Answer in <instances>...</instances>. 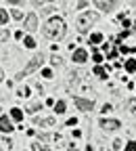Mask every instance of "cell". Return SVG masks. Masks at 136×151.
I'll use <instances>...</instances> for the list:
<instances>
[{"label": "cell", "mask_w": 136, "mask_h": 151, "mask_svg": "<svg viewBox=\"0 0 136 151\" xmlns=\"http://www.w3.org/2000/svg\"><path fill=\"white\" fill-rule=\"evenodd\" d=\"M2 76H4V71H2V69H0V80H2Z\"/></svg>", "instance_id": "cell-29"}, {"label": "cell", "mask_w": 136, "mask_h": 151, "mask_svg": "<svg viewBox=\"0 0 136 151\" xmlns=\"http://www.w3.org/2000/svg\"><path fill=\"white\" fill-rule=\"evenodd\" d=\"M94 73L99 76V78H107V73H105V69H103V67H94Z\"/></svg>", "instance_id": "cell-20"}, {"label": "cell", "mask_w": 136, "mask_h": 151, "mask_svg": "<svg viewBox=\"0 0 136 151\" xmlns=\"http://www.w3.org/2000/svg\"><path fill=\"white\" fill-rule=\"evenodd\" d=\"M88 59V52L84 50V48H77V50H73V61L75 63H84Z\"/></svg>", "instance_id": "cell-9"}, {"label": "cell", "mask_w": 136, "mask_h": 151, "mask_svg": "<svg viewBox=\"0 0 136 151\" xmlns=\"http://www.w3.org/2000/svg\"><path fill=\"white\" fill-rule=\"evenodd\" d=\"M9 2H11V4H21L23 0H9Z\"/></svg>", "instance_id": "cell-28"}, {"label": "cell", "mask_w": 136, "mask_h": 151, "mask_svg": "<svg viewBox=\"0 0 136 151\" xmlns=\"http://www.w3.org/2000/svg\"><path fill=\"white\" fill-rule=\"evenodd\" d=\"M44 2H48V0H34V4H36V6H40V4H44Z\"/></svg>", "instance_id": "cell-26"}, {"label": "cell", "mask_w": 136, "mask_h": 151, "mask_svg": "<svg viewBox=\"0 0 136 151\" xmlns=\"http://www.w3.org/2000/svg\"><path fill=\"white\" fill-rule=\"evenodd\" d=\"M9 38H11V34H9V32H4V29L0 32V42H6Z\"/></svg>", "instance_id": "cell-23"}, {"label": "cell", "mask_w": 136, "mask_h": 151, "mask_svg": "<svg viewBox=\"0 0 136 151\" xmlns=\"http://www.w3.org/2000/svg\"><path fill=\"white\" fill-rule=\"evenodd\" d=\"M101 126H103L105 130H117L122 124H120V120H107V118H103V120H101Z\"/></svg>", "instance_id": "cell-8"}, {"label": "cell", "mask_w": 136, "mask_h": 151, "mask_svg": "<svg viewBox=\"0 0 136 151\" xmlns=\"http://www.w3.org/2000/svg\"><path fill=\"white\" fill-rule=\"evenodd\" d=\"M134 48H136V36H132V34H130V36H126V38H124V42H122V50H124V52H130V50H134Z\"/></svg>", "instance_id": "cell-6"}, {"label": "cell", "mask_w": 136, "mask_h": 151, "mask_svg": "<svg viewBox=\"0 0 136 151\" xmlns=\"http://www.w3.org/2000/svg\"><path fill=\"white\" fill-rule=\"evenodd\" d=\"M15 126H13V122H11V118H6V116H2L0 118V130L2 132H11Z\"/></svg>", "instance_id": "cell-10"}, {"label": "cell", "mask_w": 136, "mask_h": 151, "mask_svg": "<svg viewBox=\"0 0 136 151\" xmlns=\"http://www.w3.org/2000/svg\"><path fill=\"white\" fill-rule=\"evenodd\" d=\"M73 103L77 105V109H82V111H92V107H94L92 99H82V97H75Z\"/></svg>", "instance_id": "cell-4"}, {"label": "cell", "mask_w": 136, "mask_h": 151, "mask_svg": "<svg viewBox=\"0 0 136 151\" xmlns=\"http://www.w3.org/2000/svg\"><path fill=\"white\" fill-rule=\"evenodd\" d=\"M126 151H136V143H128V147H126Z\"/></svg>", "instance_id": "cell-24"}, {"label": "cell", "mask_w": 136, "mask_h": 151, "mask_svg": "<svg viewBox=\"0 0 136 151\" xmlns=\"http://www.w3.org/2000/svg\"><path fill=\"white\" fill-rule=\"evenodd\" d=\"M38 109H42V103H40V101H38V103H31V105L27 107V111H29V113H36Z\"/></svg>", "instance_id": "cell-13"}, {"label": "cell", "mask_w": 136, "mask_h": 151, "mask_svg": "<svg viewBox=\"0 0 136 151\" xmlns=\"http://www.w3.org/2000/svg\"><path fill=\"white\" fill-rule=\"evenodd\" d=\"M11 118H13V120H17V122H21V120H23V113H21V109L13 107V109H11Z\"/></svg>", "instance_id": "cell-12"}, {"label": "cell", "mask_w": 136, "mask_h": 151, "mask_svg": "<svg viewBox=\"0 0 136 151\" xmlns=\"http://www.w3.org/2000/svg\"><path fill=\"white\" fill-rule=\"evenodd\" d=\"M54 111H57V113H65V103H63V101L54 103Z\"/></svg>", "instance_id": "cell-14"}, {"label": "cell", "mask_w": 136, "mask_h": 151, "mask_svg": "<svg viewBox=\"0 0 136 151\" xmlns=\"http://www.w3.org/2000/svg\"><path fill=\"white\" fill-rule=\"evenodd\" d=\"M42 32H44V36L52 38V40H59V38L65 36V21L61 17H52V19L46 21V25L42 27Z\"/></svg>", "instance_id": "cell-1"}, {"label": "cell", "mask_w": 136, "mask_h": 151, "mask_svg": "<svg viewBox=\"0 0 136 151\" xmlns=\"http://www.w3.org/2000/svg\"><path fill=\"white\" fill-rule=\"evenodd\" d=\"M101 40H103L101 34H92V36H90V44H99Z\"/></svg>", "instance_id": "cell-15"}, {"label": "cell", "mask_w": 136, "mask_h": 151, "mask_svg": "<svg viewBox=\"0 0 136 151\" xmlns=\"http://www.w3.org/2000/svg\"><path fill=\"white\" fill-rule=\"evenodd\" d=\"M75 124H77V120H75V118H71V120L67 122V126H75Z\"/></svg>", "instance_id": "cell-27"}, {"label": "cell", "mask_w": 136, "mask_h": 151, "mask_svg": "<svg viewBox=\"0 0 136 151\" xmlns=\"http://www.w3.org/2000/svg\"><path fill=\"white\" fill-rule=\"evenodd\" d=\"M42 76H44V78H52V71H50V69H44Z\"/></svg>", "instance_id": "cell-25"}, {"label": "cell", "mask_w": 136, "mask_h": 151, "mask_svg": "<svg viewBox=\"0 0 136 151\" xmlns=\"http://www.w3.org/2000/svg\"><path fill=\"white\" fill-rule=\"evenodd\" d=\"M27 32H36V27H38V15L36 13H29L27 17H25V25H23Z\"/></svg>", "instance_id": "cell-5"}, {"label": "cell", "mask_w": 136, "mask_h": 151, "mask_svg": "<svg viewBox=\"0 0 136 151\" xmlns=\"http://www.w3.org/2000/svg\"><path fill=\"white\" fill-rule=\"evenodd\" d=\"M6 19H9V17H6V11H4V9H0V25H4V23H6Z\"/></svg>", "instance_id": "cell-19"}, {"label": "cell", "mask_w": 136, "mask_h": 151, "mask_svg": "<svg viewBox=\"0 0 136 151\" xmlns=\"http://www.w3.org/2000/svg\"><path fill=\"white\" fill-rule=\"evenodd\" d=\"M34 151H50V147H46L42 143H34Z\"/></svg>", "instance_id": "cell-16"}, {"label": "cell", "mask_w": 136, "mask_h": 151, "mask_svg": "<svg viewBox=\"0 0 136 151\" xmlns=\"http://www.w3.org/2000/svg\"><path fill=\"white\" fill-rule=\"evenodd\" d=\"M96 19H99V15L96 13H84L82 17H77V21H75V27L80 34H86L90 29V23H94Z\"/></svg>", "instance_id": "cell-2"}, {"label": "cell", "mask_w": 136, "mask_h": 151, "mask_svg": "<svg viewBox=\"0 0 136 151\" xmlns=\"http://www.w3.org/2000/svg\"><path fill=\"white\" fill-rule=\"evenodd\" d=\"M94 4L101 11H113L115 4H117V0H94Z\"/></svg>", "instance_id": "cell-7"}, {"label": "cell", "mask_w": 136, "mask_h": 151, "mask_svg": "<svg viewBox=\"0 0 136 151\" xmlns=\"http://www.w3.org/2000/svg\"><path fill=\"white\" fill-rule=\"evenodd\" d=\"M42 63H44V57H42V55H36V57H31V61L25 65V69H23V71H19L17 80H21L23 76H29V73H31V71H36L38 67H42Z\"/></svg>", "instance_id": "cell-3"}, {"label": "cell", "mask_w": 136, "mask_h": 151, "mask_svg": "<svg viewBox=\"0 0 136 151\" xmlns=\"http://www.w3.org/2000/svg\"><path fill=\"white\" fill-rule=\"evenodd\" d=\"M11 17H13V19H21L23 15H21V11H19V9H13V11H11Z\"/></svg>", "instance_id": "cell-21"}, {"label": "cell", "mask_w": 136, "mask_h": 151, "mask_svg": "<svg viewBox=\"0 0 136 151\" xmlns=\"http://www.w3.org/2000/svg\"><path fill=\"white\" fill-rule=\"evenodd\" d=\"M36 126H54V120L52 118H40V120H36Z\"/></svg>", "instance_id": "cell-11"}, {"label": "cell", "mask_w": 136, "mask_h": 151, "mask_svg": "<svg viewBox=\"0 0 136 151\" xmlns=\"http://www.w3.org/2000/svg\"><path fill=\"white\" fill-rule=\"evenodd\" d=\"M23 42H25V46H27V48H34V46H36V40H34V38H25Z\"/></svg>", "instance_id": "cell-22"}, {"label": "cell", "mask_w": 136, "mask_h": 151, "mask_svg": "<svg viewBox=\"0 0 136 151\" xmlns=\"http://www.w3.org/2000/svg\"><path fill=\"white\" fill-rule=\"evenodd\" d=\"M126 69H128V71H136V61H134V59H130V61L126 63Z\"/></svg>", "instance_id": "cell-17"}, {"label": "cell", "mask_w": 136, "mask_h": 151, "mask_svg": "<svg viewBox=\"0 0 136 151\" xmlns=\"http://www.w3.org/2000/svg\"><path fill=\"white\" fill-rule=\"evenodd\" d=\"M126 105H128V109H130L132 113H136V99H130V101H128Z\"/></svg>", "instance_id": "cell-18"}]
</instances>
